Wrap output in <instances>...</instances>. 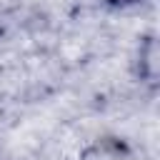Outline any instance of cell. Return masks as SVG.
Returning <instances> with one entry per match:
<instances>
[{"mask_svg": "<svg viewBox=\"0 0 160 160\" xmlns=\"http://www.w3.org/2000/svg\"><path fill=\"white\" fill-rule=\"evenodd\" d=\"M110 5H120V8H125V5H135V2H142V0H108Z\"/></svg>", "mask_w": 160, "mask_h": 160, "instance_id": "cell-1", "label": "cell"}]
</instances>
